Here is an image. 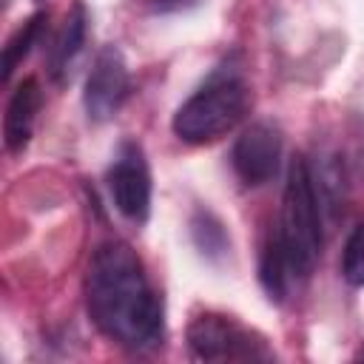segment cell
<instances>
[{
	"label": "cell",
	"mask_w": 364,
	"mask_h": 364,
	"mask_svg": "<svg viewBox=\"0 0 364 364\" xmlns=\"http://www.w3.org/2000/svg\"><path fill=\"white\" fill-rule=\"evenodd\" d=\"M40 26H43V14H34L31 20H26V23L11 34V40H9L6 48H3V80H9L11 71L17 68V63L28 54V48L34 46V40H37V34H40Z\"/></svg>",
	"instance_id": "cell-10"
},
{
	"label": "cell",
	"mask_w": 364,
	"mask_h": 364,
	"mask_svg": "<svg viewBox=\"0 0 364 364\" xmlns=\"http://www.w3.org/2000/svg\"><path fill=\"white\" fill-rule=\"evenodd\" d=\"M85 28H88V14H85V6L82 3H74L71 11L65 14L54 43H51V51H48V74L63 82L68 74H71V65L77 60V54L82 51V43H85Z\"/></svg>",
	"instance_id": "cell-9"
},
{
	"label": "cell",
	"mask_w": 364,
	"mask_h": 364,
	"mask_svg": "<svg viewBox=\"0 0 364 364\" xmlns=\"http://www.w3.org/2000/svg\"><path fill=\"white\" fill-rule=\"evenodd\" d=\"M40 102H43V91H40V82L34 77H26L9 105H6V117H3V142H6V151L11 154H20L28 139H31V131H34V119H37V111H40Z\"/></svg>",
	"instance_id": "cell-8"
},
{
	"label": "cell",
	"mask_w": 364,
	"mask_h": 364,
	"mask_svg": "<svg viewBox=\"0 0 364 364\" xmlns=\"http://www.w3.org/2000/svg\"><path fill=\"white\" fill-rule=\"evenodd\" d=\"M85 307L111 341L128 350H151L165 336V313L131 245L102 242L88 262Z\"/></svg>",
	"instance_id": "cell-1"
},
{
	"label": "cell",
	"mask_w": 364,
	"mask_h": 364,
	"mask_svg": "<svg viewBox=\"0 0 364 364\" xmlns=\"http://www.w3.org/2000/svg\"><path fill=\"white\" fill-rule=\"evenodd\" d=\"M193 236L202 253H222L225 250V230L210 213H199L193 219Z\"/></svg>",
	"instance_id": "cell-12"
},
{
	"label": "cell",
	"mask_w": 364,
	"mask_h": 364,
	"mask_svg": "<svg viewBox=\"0 0 364 364\" xmlns=\"http://www.w3.org/2000/svg\"><path fill=\"white\" fill-rule=\"evenodd\" d=\"M199 3L202 0H145L148 11H154V14H176V11H188Z\"/></svg>",
	"instance_id": "cell-13"
},
{
	"label": "cell",
	"mask_w": 364,
	"mask_h": 364,
	"mask_svg": "<svg viewBox=\"0 0 364 364\" xmlns=\"http://www.w3.org/2000/svg\"><path fill=\"white\" fill-rule=\"evenodd\" d=\"M361 358H364V347H361Z\"/></svg>",
	"instance_id": "cell-14"
},
{
	"label": "cell",
	"mask_w": 364,
	"mask_h": 364,
	"mask_svg": "<svg viewBox=\"0 0 364 364\" xmlns=\"http://www.w3.org/2000/svg\"><path fill=\"white\" fill-rule=\"evenodd\" d=\"M250 91L239 68L219 65L173 114V134L188 145H205L233 131L247 114Z\"/></svg>",
	"instance_id": "cell-3"
},
{
	"label": "cell",
	"mask_w": 364,
	"mask_h": 364,
	"mask_svg": "<svg viewBox=\"0 0 364 364\" xmlns=\"http://www.w3.org/2000/svg\"><path fill=\"white\" fill-rule=\"evenodd\" d=\"M341 276L347 279V284L364 287V222L355 225V230L350 233V239H347V245H344Z\"/></svg>",
	"instance_id": "cell-11"
},
{
	"label": "cell",
	"mask_w": 364,
	"mask_h": 364,
	"mask_svg": "<svg viewBox=\"0 0 364 364\" xmlns=\"http://www.w3.org/2000/svg\"><path fill=\"white\" fill-rule=\"evenodd\" d=\"M321 253V208L310 165L296 156L287 171L279 222L262 250V284L270 299L282 301L287 290L307 279Z\"/></svg>",
	"instance_id": "cell-2"
},
{
	"label": "cell",
	"mask_w": 364,
	"mask_h": 364,
	"mask_svg": "<svg viewBox=\"0 0 364 364\" xmlns=\"http://www.w3.org/2000/svg\"><path fill=\"white\" fill-rule=\"evenodd\" d=\"M108 193L114 199V208L131 219L142 222L151 210V171L145 162V154L136 142L119 145L111 168H108Z\"/></svg>",
	"instance_id": "cell-5"
},
{
	"label": "cell",
	"mask_w": 364,
	"mask_h": 364,
	"mask_svg": "<svg viewBox=\"0 0 364 364\" xmlns=\"http://www.w3.org/2000/svg\"><path fill=\"white\" fill-rule=\"evenodd\" d=\"M188 347L202 361H253L270 358V350L250 330L236 324L233 318L205 313L196 316L188 327Z\"/></svg>",
	"instance_id": "cell-4"
},
{
	"label": "cell",
	"mask_w": 364,
	"mask_h": 364,
	"mask_svg": "<svg viewBox=\"0 0 364 364\" xmlns=\"http://www.w3.org/2000/svg\"><path fill=\"white\" fill-rule=\"evenodd\" d=\"M128 91H131V74H128L125 57L119 48L105 46L94 57V65L85 77V91H82L85 114L94 122L111 119L122 108Z\"/></svg>",
	"instance_id": "cell-6"
},
{
	"label": "cell",
	"mask_w": 364,
	"mask_h": 364,
	"mask_svg": "<svg viewBox=\"0 0 364 364\" xmlns=\"http://www.w3.org/2000/svg\"><path fill=\"white\" fill-rule=\"evenodd\" d=\"M233 171L247 188H259L270 182L279 171L282 162V136L273 125L267 122H253L247 125L236 145H233Z\"/></svg>",
	"instance_id": "cell-7"
}]
</instances>
